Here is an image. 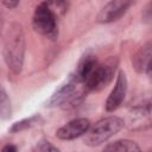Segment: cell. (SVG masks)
Here are the masks:
<instances>
[{
  "mask_svg": "<svg viewBox=\"0 0 152 152\" xmlns=\"http://www.w3.org/2000/svg\"><path fill=\"white\" fill-rule=\"evenodd\" d=\"M12 108H11V101L6 93V90L0 84V118L7 119L11 115Z\"/></svg>",
  "mask_w": 152,
  "mask_h": 152,
  "instance_id": "cell-13",
  "label": "cell"
},
{
  "mask_svg": "<svg viewBox=\"0 0 152 152\" xmlns=\"http://www.w3.org/2000/svg\"><path fill=\"white\" fill-rule=\"evenodd\" d=\"M25 53V37L19 24H13L6 34L4 44V58L8 70L18 75L21 71Z\"/></svg>",
  "mask_w": 152,
  "mask_h": 152,
  "instance_id": "cell-1",
  "label": "cell"
},
{
  "mask_svg": "<svg viewBox=\"0 0 152 152\" xmlns=\"http://www.w3.org/2000/svg\"><path fill=\"white\" fill-rule=\"evenodd\" d=\"M118 66V58L116 57H109L102 63H97L95 68L93 69L91 74L84 82V87L88 91L90 90H101L104 87H107L115 74Z\"/></svg>",
  "mask_w": 152,
  "mask_h": 152,
  "instance_id": "cell-4",
  "label": "cell"
},
{
  "mask_svg": "<svg viewBox=\"0 0 152 152\" xmlns=\"http://www.w3.org/2000/svg\"><path fill=\"white\" fill-rule=\"evenodd\" d=\"M32 26L39 34L50 38H53L57 34L56 13L49 2H42L36 7L32 18Z\"/></svg>",
  "mask_w": 152,
  "mask_h": 152,
  "instance_id": "cell-5",
  "label": "cell"
},
{
  "mask_svg": "<svg viewBox=\"0 0 152 152\" xmlns=\"http://www.w3.org/2000/svg\"><path fill=\"white\" fill-rule=\"evenodd\" d=\"M39 121H42V118L39 115H33V116H30L27 119H24L21 121H18L15 122L12 127H11V132L12 133H18V132H21V131H25L27 128H31L33 126H36L37 124H39Z\"/></svg>",
  "mask_w": 152,
  "mask_h": 152,
  "instance_id": "cell-12",
  "label": "cell"
},
{
  "mask_svg": "<svg viewBox=\"0 0 152 152\" xmlns=\"http://www.w3.org/2000/svg\"><path fill=\"white\" fill-rule=\"evenodd\" d=\"M34 152H59V150L48 140H40L34 148Z\"/></svg>",
  "mask_w": 152,
  "mask_h": 152,
  "instance_id": "cell-14",
  "label": "cell"
},
{
  "mask_svg": "<svg viewBox=\"0 0 152 152\" xmlns=\"http://www.w3.org/2000/svg\"><path fill=\"white\" fill-rule=\"evenodd\" d=\"M18 1H6V2H4V5L6 6V7H8V8H13V7H15V6H18Z\"/></svg>",
  "mask_w": 152,
  "mask_h": 152,
  "instance_id": "cell-16",
  "label": "cell"
},
{
  "mask_svg": "<svg viewBox=\"0 0 152 152\" xmlns=\"http://www.w3.org/2000/svg\"><path fill=\"white\" fill-rule=\"evenodd\" d=\"M90 127V121L86 118H78L69 121L59 127L56 132L57 138L62 140H72L81 135H84Z\"/></svg>",
  "mask_w": 152,
  "mask_h": 152,
  "instance_id": "cell-6",
  "label": "cell"
},
{
  "mask_svg": "<svg viewBox=\"0 0 152 152\" xmlns=\"http://www.w3.org/2000/svg\"><path fill=\"white\" fill-rule=\"evenodd\" d=\"M99 63L97 58L95 55H91V53H86L78 62L76 69H75V72L71 75L75 80H77L80 83H82L84 86V82L89 77V75L91 74L93 69L95 68V65Z\"/></svg>",
  "mask_w": 152,
  "mask_h": 152,
  "instance_id": "cell-9",
  "label": "cell"
},
{
  "mask_svg": "<svg viewBox=\"0 0 152 152\" xmlns=\"http://www.w3.org/2000/svg\"><path fill=\"white\" fill-rule=\"evenodd\" d=\"M127 91V78L124 71H120L115 82V86L113 88V90L110 91L107 101H106V110L107 112H114L115 109H118L126 95Z\"/></svg>",
  "mask_w": 152,
  "mask_h": 152,
  "instance_id": "cell-8",
  "label": "cell"
},
{
  "mask_svg": "<svg viewBox=\"0 0 152 152\" xmlns=\"http://www.w3.org/2000/svg\"><path fill=\"white\" fill-rule=\"evenodd\" d=\"M88 90L86 87L80 83L77 80H75L72 76L69 77V80L62 84L55 94L50 97L48 106L49 107H74L77 102H80L83 96L86 95Z\"/></svg>",
  "mask_w": 152,
  "mask_h": 152,
  "instance_id": "cell-3",
  "label": "cell"
},
{
  "mask_svg": "<svg viewBox=\"0 0 152 152\" xmlns=\"http://www.w3.org/2000/svg\"><path fill=\"white\" fill-rule=\"evenodd\" d=\"M125 126V121L118 116H108L99 120L84 134V142L88 146H99L116 134Z\"/></svg>",
  "mask_w": 152,
  "mask_h": 152,
  "instance_id": "cell-2",
  "label": "cell"
},
{
  "mask_svg": "<svg viewBox=\"0 0 152 152\" xmlns=\"http://www.w3.org/2000/svg\"><path fill=\"white\" fill-rule=\"evenodd\" d=\"M1 152H17V147L14 145H6L1 150Z\"/></svg>",
  "mask_w": 152,
  "mask_h": 152,
  "instance_id": "cell-15",
  "label": "cell"
},
{
  "mask_svg": "<svg viewBox=\"0 0 152 152\" xmlns=\"http://www.w3.org/2000/svg\"><path fill=\"white\" fill-rule=\"evenodd\" d=\"M131 6L129 1H121V0H115V1H109L106 4L99 12L96 20L99 23H112L121 18L127 8Z\"/></svg>",
  "mask_w": 152,
  "mask_h": 152,
  "instance_id": "cell-7",
  "label": "cell"
},
{
  "mask_svg": "<svg viewBox=\"0 0 152 152\" xmlns=\"http://www.w3.org/2000/svg\"><path fill=\"white\" fill-rule=\"evenodd\" d=\"M103 152H142L141 148L132 140H116L106 146Z\"/></svg>",
  "mask_w": 152,
  "mask_h": 152,
  "instance_id": "cell-11",
  "label": "cell"
},
{
  "mask_svg": "<svg viewBox=\"0 0 152 152\" xmlns=\"http://www.w3.org/2000/svg\"><path fill=\"white\" fill-rule=\"evenodd\" d=\"M151 44L147 43L142 48L139 49V51L133 56L132 63L134 69L140 74H147L151 72Z\"/></svg>",
  "mask_w": 152,
  "mask_h": 152,
  "instance_id": "cell-10",
  "label": "cell"
}]
</instances>
